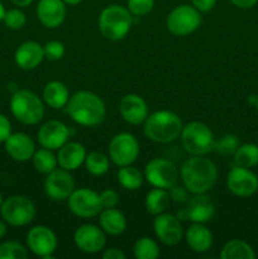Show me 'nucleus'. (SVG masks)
Wrapping results in <instances>:
<instances>
[{"label":"nucleus","mask_w":258,"mask_h":259,"mask_svg":"<svg viewBox=\"0 0 258 259\" xmlns=\"http://www.w3.org/2000/svg\"><path fill=\"white\" fill-rule=\"evenodd\" d=\"M73 242L82 252L89 253V254L99 253L105 247V232L103 229H99L96 225L83 224L76 229L73 234Z\"/></svg>","instance_id":"obj_15"},{"label":"nucleus","mask_w":258,"mask_h":259,"mask_svg":"<svg viewBox=\"0 0 258 259\" xmlns=\"http://www.w3.org/2000/svg\"><path fill=\"white\" fill-rule=\"evenodd\" d=\"M100 227L106 234L119 235L124 233L126 228V219L124 214L115 207L111 209H103L100 212Z\"/></svg>","instance_id":"obj_26"},{"label":"nucleus","mask_w":258,"mask_h":259,"mask_svg":"<svg viewBox=\"0 0 258 259\" xmlns=\"http://www.w3.org/2000/svg\"><path fill=\"white\" fill-rule=\"evenodd\" d=\"M85 166L89 174L94 176H103L109 171V158L101 152H91L86 154Z\"/></svg>","instance_id":"obj_32"},{"label":"nucleus","mask_w":258,"mask_h":259,"mask_svg":"<svg viewBox=\"0 0 258 259\" xmlns=\"http://www.w3.org/2000/svg\"><path fill=\"white\" fill-rule=\"evenodd\" d=\"M68 207L80 218H94L103 210L100 195L90 189L73 190L68 197Z\"/></svg>","instance_id":"obj_11"},{"label":"nucleus","mask_w":258,"mask_h":259,"mask_svg":"<svg viewBox=\"0 0 258 259\" xmlns=\"http://www.w3.org/2000/svg\"><path fill=\"white\" fill-rule=\"evenodd\" d=\"M70 99L67 86L61 81H51L43 89V100L53 109L65 108Z\"/></svg>","instance_id":"obj_25"},{"label":"nucleus","mask_w":258,"mask_h":259,"mask_svg":"<svg viewBox=\"0 0 258 259\" xmlns=\"http://www.w3.org/2000/svg\"><path fill=\"white\" fill-rule=\"evenodd\" d=\"M167 29L175 35L184 37L194 33L201 24V15L194 5H179L167 17Z\"/></svg>","instance_id":"obj_8"},{"label":"nucleus","mask_w":258,"mask_h":259,"mask_svg":"<svg viewBox=\"0 0 258 259\" xmlns=\"http://www.w3.org/2000/svg\"><path fill=\"white\" fill-rule=\"evenodd\" d=\"M185 210H186L187 220H191L192 223H200V224L210 222L215 214L214 202L205 194L195 195V197L190 200Z\"/></svg>","instance_id":"obj_22"},{"label":"nucleus","mask_w":258,"mask_h":259,"mask_svg":"<svg viewBox=\"0 0 258 259\" xmlns=\"http://www.w3.org/2000/svg\"><path fill=\"white\" fill-rule=\"evenodd\" d=\"M229 2L238 8H242V9H249V8L254 7V5L257 4L258 0H229Z\"/></svg>","instance_id":"obj_44"},{"label":"nucleus","mask_w":258,"mask_h":259,"mask_svg":"<svg viewBox=\"0 0 258 259\" xmlns=\"http://www.w3.org/2000/svg\"><path fill=\"white\" fill-rule=\"evenodd\" d=\"M185 239L187 245L196 253L207 252L212 245L211 232L200 223H194L187 228Z\"/></svg>","instance_id":"obj_24"},{"label":"nucleus","mask_w":258,"mask_h":259,"mask_svg":"<svg viewBox=\"0 0 258 259\" xmlns=\"http://www.w3.org/2000/svg\"><path fill=\"white\" fill-rule=\"evenodd\" d=\"M27 244L33 254L51 259L57 249V237L50 228L38 225L28 232Z\"/></svg>","instance_id":"obj_13"},{"label":"nucleus","mask_w":258,"mask_h":259,"mask_svg":"<svg viewBox=\"0 0 258 259\" xmlns=\"http://www.w3.org/2000/svg\"><path fill=\"white\" fill-rule=\"evenodd\" d=\"M15 7L18 8H25V7H29L30 4L33 3V0H10Z\"/></svg>","instance_id":"obj_45"},{"label":"nucleus","mask_w":258,"mask_h":259,"mask_svg":"<svg viewBox=\"0 0 258 259\" xmlns=\"http://www.w3.org/2000/svg\"><path fill=\"white\" fill-rule=\"evenodd\" d=\"M0 214L3 220L13 227H24L28 225L35 217V206L27 196L8 197L0 206Z\"/></svg>","instance_id":"obj_7"},{"label":"nucleus","mask_w":258,"mask_h":259,"mask_svg":"<svg viewBox=\"0 0 258 259\" xmlns=\"http://www.w3.org/2000/svg\"><path fill=\"white\" fill-rule=\"evenodd\" d=\"M218 168L214 162L204 156H192L181 167V180L191 194H205L214 187Z\"/></svg>","instance_id":"obj_1"},{"label":"nucleus","mask_w":258,"mask_h":259,"mask_svg":"<svg viewBox=\"0 0 258 259\" xmlns=\"http://www.w3.org/2000/svg\"><path fill=\"white\" fill-rule=\"evenodd\" d=\"M184 125L176 113L168 110L154 111L144 121V134L156 143H171L180 138Z\"/></svg>","instance_id":"obj_3"},{"label":"nucleus","mask_w":258,"mask_h":259,"mask_svg":"<svg viewBox=\"0 0 258 259\" xmlns=\"http://www.w3.org/2000/svg\"><path fill=\"white\" fill-rule=\"evenodd\" d=\"M43 58H45L43 46L34 40H27V42L22 43L17 48L14 55V61L18 67L27 71L34 70L35 67H38Z\"/></svg>","instance_id":"obj_21"},{"label":"nucleus","mask_w":258,"mask_h":259,"mask_svg":"<svg viewBox=\"0 0 258 259\" xmlns=\"http://www.w3.org/2000/svg\"><path fill=\"white\" fill-rule=\"evenodd\" d=\"M103 259H125V254L118 248H109L103 253Z\"/></svg>","instance_id":"obj_43"},{"label":"nucleus","mask_w":258,"mask_h":259,"mask_svg":"<svg viewBox=\"0 0 258 259\" xmlns=\"http://www.w3.org/2000/svg\"><path fill=\"white\" fill-rule=\"evenodd\" d=\"M3 22L5 23V25H7L9 29L18 30L25 25V23H27V17H25V14L22 10L18 9V8H14V9H10L8 10V12H5Z\"/></svg>","instance_id":"obj_36"},{"label":"nucleus","mask_w":258,"mask_h":259,"mask_svg":"<svg viewBox=\"0 0 258 259\" xmlns=\"http://www.w3.org/2000/svg\"><path fill=\"white\" fill-rule=\"evenodd\" d=\"M33 166L40 174H50L53 169L57 168V156L52 153L48 148H40L34 152L32 157Z\"/></svg>","instance_id":"obj_30"},{"label":"nucleus","mask_w":258,"mask_h":259,"mask_svg":"<svg viewBox=\"0 0 258 259\" xmlns=\"http://www.w3.org/2000/svg\"><path fill=\"white\" fill-rule=\"evenodd\" d=\"M139 156V143L131 133H119L109 143V157L119 167L131 166Z\"/></svg>","instance_id":"obj_9"},{"label":"nucleus","mask_w":258,"mask_h":259,"mask_svg":"<svg viewBox=\"0 0 258 259\" xmlns=\"http://www.w3.org/2000/svg\"><path fill=\"white\" fill-rule=\"evenodd\" d=\"M254 105H255V108H257V111H258V96H257V100H255Z\"/></svg>","instance_id":"obj_50"},{"label":"nucleus","mask_w":258,"mask_h":259,"mask_svg":"<svg viewBox=\"0 0 258 259\" xmlns=\"http://www.w3.org/2000/svg\"><path fill=\"white\" fill-rule=\"evenodd\" d=\"M133 25V15L128 8L121 5H109L99 17V29L110 40H120L125 37Z\"/></svg>","instance_id":"obj_4"},{"label":"nucleus","mask_w":258,"mask_h":259,"mask_svg":"<svg viewBox=\"0 0 258 259\" xmlns=\"http://www.w3.org/2000/svg\"><path fill=\"white\" fill-rule=\"evenodd\" d=\"M5 12H7V10H5V8H4V5H3V3L0 2V22H3V19H4Z\"/></svg>","instance_id":"obj_48"},{"label":"nucleus","mask_w":258,"mask_h":259,"mask_svg":"<svg viewBox=\"0 0 258 259\" xmlns=\"http://www.w3.org/2000/svg\"><path fill=\"white\" fill-rule=\"evenodd\" d=\"M10 111L18 121L27 125L39 123L45 116V105L37 94L29 90H17L10 99Z\"/></svg>","instance_id":"obj_5"},{"label":"nucleus","mask_w":258,"mask_h":259,"mask_svg":"<svg viewBox=\"0 0 258 259\" xmlns=\"http://www.w3.org/2000/svg\"><path fill=\"white\" fill-rule=\"evenodd\" d=\"M28 252L24 245L18 242H4L0 244V259H25Z\"/></svg>","instance_id":"obj_34"},{"label":"nucleus","mask_w":258,"mask_h":259,"mask_svg":"<svg viewBox=\"0 0 258 259\" xmlns=\"http://www.w3.org/2000/svg\"><path fill=\"white\" fill-rule=\"evenodd\" d=\"M222 259H254L253 248L240 239H233L223 247L220 253Z\"/></svg>","instance_id":"obj_27"},{"label":"nucleus","mask_w":258,"mask_h":259,"mask_svg":"<svg viewBox=\"0 0 258 259\" xmlns=\"http://www.w3.org/2000/svg\"><path fill=\"white\" fill-rule=\"evenodd\" d=\"M5 234H7V224H5V222L0 220V239L4 238Z\"/></svg>","instance_id":"obj_46"},{"label":"nucleus","mask_w":258,"mask_h":259,"mask_svg":"<svg viewBox=\"0 0 258 259\" xmlns=\"http://www.w3.org/2000/svg\"><path fill=\"white\" fill-rule=\"evenodd\" d=\"M119 194L115 190H104L100 194V200L101 205H103V209H111V207H115L119 204Z\"/></svg>","instance_id":"obj_39"},{"label":"nucleus","mask_w":258,"mask_h":259,"mask_svg":"<svg viewBox=\"0 0 258 259\" xmlns=\"http://www.w3.org/2000/svg\"><path fill=\"white\" fill-rule=\"evenodd\" d=\"M118 182L126 190L136 191L143 184V175L132 166H123L118 171Z\"/></svg>","instance_id":"obj_31"},{"label":"nucleus","mask_w":258,"mask_h":259,"mask_svg":"<svg viewBox=\"0 0 258 259\" xmlns=\"http://www.w3.org/2000/svg\"><path fill=\"white\" fill-rule=\"evenodd\" d=\"M12 134V124L5 115L0 114V143H4Z\"/></svg>","instance_id":"obj_41"},{"label":"nucleus","mask_w":258,"mask_h":259,"mask_svg":"<svg viewBox=\"0 0 258 259\" xmlns=\"http://www.w3.org/2000/svg\"><path fill=\"white\" fill-rule=\"evenodd\" d=\"M154 7V0H128V10L134 17H143L151 13Z\"/></svg>","instance_id":"obj_38"},{"label":"nucleus","mask_w":258,"mask_h":259,"mask_svg":"<svg viewBox=\"0 0 258 259\" xmlns=\"http://www.w3.org/2000/svg\"><path fill=\"white\" fill-rule=\"evenodd\" d=\"M4 143L8 156L17 162L29 161L35 152L34 142L24 133H12Z\"/></svg>","instance_id":"obj_19"},{"label":"nucleus","mask_w":258,"mask_h":259,"mask_svg":"<svg viewBox=\"0 0 258 259\" xmlns=\"http://www.w3.org/2000/svg\"><path fill=\"white\" fill-rule=\"evenodd\" d=\"M227 186L235 196L249 197L257 192L258 177L249 168L234 166L227 176Z\"/></svg>","instance_id":"obj_14"},{"label":"nucleus","mask_w":258,"mask_h":259,"mask_svg":"<svg viewBox=\"0 0 258 259\" xmlns=\"http://www.w3.org/2000/svg\"><path fill=\"white\" fill-rule=\"evenodd\" d=\"M75 190V181L70 171L65 168H55L47 174L45 180V192L53 201L68 200Z\"/></svg>","instance_id":"obj_12"},{"label":"nucleus","mask_w":258,"mask_h":259,"mask_svg":"<svg viewBox=\"0 0 258 259\" xmlns=\"http://www.w3.org/2000/svg\"><path fill=\"white\" fill-rule=\"evenodd\" d=\"M70 138V129L58 120H48L38 131V142L43 148L60 149Z\"/></svg>","instance_id":"obj_16"},{"label":"nucleus","mask_w":258,"mask_h":259,"mask_svg":"<svg viewBox=\"0 0 258 259\" xmlns=\"http://www.w3.org/2000/svg\"><path fill=\"white\" fill-rule=\"evenodd\" d=\"M86 149L78 142H67L63 144L57 153V162L61 168L73 171L85 162Z\"/></svg>","instance_id":"obj_23"},{"label":"nucleus","mask_w":258,"mask_h":259,"mask_svg":"<svg viewBox=\"0 0 258 259\" xmlns=\"http://www.w3.org/2000/svg\"><path fill=\"white\" fill-rule=\"evenodd\" d=\"M181 142L185 151L192 156H205L214 149V134L206 124L190 121L182 128Z\"/></svg>","instance_id":"obj_6"},{"label":"nucleus","mask_w":258,"mask_h":259,"mask_svg":"<svg viewBox=\"0 0 258 259\" xmlns=\"http://www.w3.org/2000/svg\"><path fill=\"white\" fill-rule=\"evenodd\" d=\"M43 53L45 58H48L50 61H60L66 53L65 45L60 40H50L43 46Z\"/></svg>","instance_id":"obj_37"},{"label":"nucleus","mask_w":258,"mask_h":259,"mask_svg":"<svg viewBox=\"0 0 258 259\" xmlns=\"http://www.w3.org/2000/svg\"><path fill=\"white\" fill-rule=\"evenodd\" d=\"M238 147H239V141L237 137L228 134V136L222 137L219 141H215L212 152H217L222 156H233Z\"/></svg>","instance_id":"obj_35"},{"label":"nucleus","mask_w":258,"mask_h":259,"mask_svg":"<svg viewBox=\"0 0 258 259\" xmlns=\"http://www.w3.org/2000/svg\"><path fill=\"white\" fill-rule=\"evenodd\" d=\"M153 229L157 238L166 245H176L182 239L181 220L171 214L156 215Z\"/></svg>","instance_id":"obj_17"},{"label":"nucleus","mask_w":258,"mask_h":259,"mask_svg":"<svg viewBox=\"0 0 258 259\" xmlns=\"http://www.w3.org/2000/svg\"><path fill=\"white\" fill-rule=\"evenodd\" d=\"M169 194L164 189L154 187L146 196V209L149 214L159 215L167 210L169 206Z\"/></svg>","instance_id":"obj_28"},{"label":"nucleus","mask_w":258,"mask_h":259,"mask_svg":"<svg viewBox=\"0 0 258 259\" xmlns=\"http://www.w3.org/2000/svg\"><path fill=\"white\" fill-rule=\"evenodd\" d=\"M171 191H169V197L172 200H175L176 202H185L187 201V196H189V191H187L186 187H181V186H172Z\"/></svg>","instance_id":"obj_40"},{"label":"nucleus","mask_w":258,"mask_h":259,"mask_svg":"<svg viewBox=\"0 0 258 259\" xmlns=\"http://www.w3.org/2000/svg\"><path fill=\"white\" fill-rule=\"evenodd\" d=\"M35 12L45 27L57 28L66 18V4L62 0H39Z\"/></svg>","instance_id":"obj_20"},{"label":"nucleus","mask_w":258,"mask_h":259,"mask_svg":"<svg viewBox=\"0 0 258 259\" xmlns=\"http://www.w3.org/2000/svg\"><path fill=\"white\" fill-rule=\"evenodd\" d=\"M144 177L153 187L169 190L179 179V169L168 159L153 158L146 164Z\"/></svg>","instance_id":"obj_10"},{"label":"nucleus","mask_w":258,"mask_h":259,"mask_svg":"<svg viewBox=\"0 0 258 259\" xmlns=\"http://www.w3.org/2000/svg\"><path fill=\"white\" fill-rule=\"evenodd\" d=\"M62 2L67 5H77L80 3H82L83 0H62Z\"/></svg>","instance_id":"obj_47"},{"label":"nucleus","mask_w":258,"mask_h":259,"mask_svg":"<svg viewBox=\"0 0 258 259\" xmlns=\"http://www.w3.org/2000/svg\"><path fill=\"white\" fill-rule=\"evenodd\" d=\"M119 111L126 123L139 125L144 123L148 116V105L142 96L137 94H128L120 100Z\"/></svg>","instance_id":"obj_18"},{"label":"nucleus","mask_w":258,"mask_h":259,"mask_svg":"<svg viewBox=\"0 0 258 259\" xmlns=\"http://www.w3.org/2000/svg\"><path fill=\"white\" fill-rule=\"evenodd\" d=\"M233 156H234L235 166L252 168L258 164V146L253 143L242 144L238 147Z\"/></svg>","instance_id":"obj_29"},{"label":"nucleus","mask_w":258,"mask_h":259,"mask_svg":"<svg viewBox=\"0 0 258 259\" xmlns=\"http://www.w3.org/2000/svg\"><path fill=\"white\" fill-rule=\"evenodd\" d=\"M133 253L137 259H156L159 255V248L152 238L143 237L134 243Z\"/></svg>","instance_id":"obj_33"},{"label":"nucleus","mask_w":258,"mask_h":259,"mask_svg":"<svg viewBox=\"0 0 258 259\" xmlns=\"http://www.w3.org/2000/svg\"><path fill=\"white\" fill-rule=\"evenodd\" d=\"M66 113L75 123L83 126H95L105 118V104L100 96L91 91H77L70 96Z\"/></svg>","instance_id":"obj_2"},{"label":"nucleus","mask_w":258,"mask_h":259,"mask_svg":"<svg viewBox=\"0 0 258 259\" xmlns=\"http://www.w3.org/2000/svg\"><path fill=\"white\" fill-rule=\"evenodd\" d=\"M191 3L200 13H207L215 7L217 0H191Z\"/></svg>","instance_id":"obj_42"},{"label":"nucleus","mask_w":258,"mask_h":259,"mask_svg":"<svg viewBox=\"0 0 258 259\" xmlns=\"http://www.w3.org/2000/svg\"><path fill=\"white\" fill-rule=\"evenodd\" d=\"M3 202H4V199H3V195L0 194V206H2V205H3Z\"/></svg>","instance_id":"obj_49"}]
</instances>
